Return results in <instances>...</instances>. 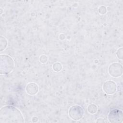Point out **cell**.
Masks as SVG:
<instances>
[{"label": "cell", "instance_id": "obj_5", "mask_svg": "<svg viewBox=\"0 0 123 123\" xmlns=\"http://www.w3.org/2000/svg\"><path fill=\"white\" fill-rule=\"evenodd\" d=\"M108 71L111 76L113 77H120L123 74V66L119 63L113 62L110 65Z\"/></svg>", "mask_w": 123, "mask_h": 123}, {"label": "cell", "instance_id": "obj_7", "mask_svg": "<svg viewBox=\"0 0 123 123\" xmlns=\"http://www.w3.org/2000/svg\"><path fill=\"white\" fill-rule=\"evenodd\" d=\"M25 90L28 94L34 95H36L38 91V86L35 83H29L26 85Z\"/></svg>", "mask_w": 123, "mask_h": 123}, {"label": "cell", "instance_id": "obj_1", "mask_svg": "<svg viewBox=\"0 0 123 123\" xmlns=\"http://www.w3.org/2000/svg\"><path fill=\"white\" fill-rule=\"evenodd\" d=\"M24 122L23 115L17 108L12 106H5L0 109V123Z\"/></svg>", "mask_w": 123, "mask_h": 123}, {"label": "cell", "instance_id": "obj_11", "mask_svg": "<svg viewBox=\"0 0 123 123\" xmlns=\"http://www.w3.org/2000/svg\"><path fill=\"white\" fill-rule=\"evenodd\" d=\"M123 47H121L120 48L118 49L117 52H116V55L117 57L120 59L122 60L123 59Z\"/></svg>", "mask_w": 123, "mask_h": 123}, {"label": "cell", "instance_id": "obj_2", "mask_svg": "<svg viewBox=\"0 0 123 123\" xmlns=\"http://www.w3.org/2000/svg\"><path fill=\"white\" fill-rule=\"evenodd\" d=\"M14 67V62L11 57L7 55H0V74L4 75L10 73Z\"/></svg>", "mask_w": 123, "mask_h": 123}, {"label": "cell", "instance_id": "obj_6", "mask_svg": "<svg viewBox=\"0 0 123 123\" xmlns=\"http://www.w3.org/2000/svg\"><path fill=\"white\" fill-rule=\"evenodd\" d=\"M117 84L112 80L106 81L103 86V91L109 95H111L116 92L117 90Z\"/></svg>", "mask_w": 123, "mask_h": 123}, {"label": "cell", "instance_id": "obj_8", "mask_svg": "<svg viewBox=\"0 0 123 123\" xmlns=\"http://www.w3.org/2000/svg\"><path fill=\"white\" fill-rule=\"evenodd\" d=\"M7 44H8L7 40L6 39V38L4 37H3L2 36H0V49L1 51L4 50L6 48Z\"/></svg>", "mask_w": 123, "mask_h": 123}, {"label": "cell", "instance_id": "obj_13", "mask_svg": "<svg viewBox=\"0 0 123 123\" xmlns=\"http://www.w3.org/2000/svg\"><path fill=\"white\" fill-rule=\"evenodd\" d=\"M48 60V57L45 55H42L39 57V61L42 63H45Z\"/></svg>", "mask_w": 123, "mask_h": 123}, {"label": "cell", "instance_id": "obj_9", "mask_svg": "<svg viewBox=\"0 0 123 123\" xmlns=\"http://www.w3.org/2000/svg\"><path fill=\"white\" fill-rule=\"evenodd\" d=\"M98 108L96 105L94 104H90L87 107V111L90 114H95L97 112Z\"/></svg>", "mask_w": 123, "mask_h": 123}, {"label": "cell", "instance_id": "obj_10", "mask_svg": "<svg viewBox=\"0 0 123 123\" xmlns=\"http://www.w3.org/2000/svg\"><path fill=\"white\" fill-rule=\"evenodd\" d=\"M52 68L53 70L56 72H60L62 69V65L60 62H56L53 64Z\"/></svg>", "mask_w": 123, "mask_h": 123}, {"label": "cell", "instance_id": "obj_3", "mask_svg": "<svg viewBox=\"0 0 123 123\" xmlns=\"http://www.w3.org/2000/svg\"><path fill=\"white\" fill-rule=\"evenodd\" d=\"M84 114V111L82 107L78 105L71 106L69 109L68 115L71 119L78 121L82 118Z\"/></svg>", "mask_w": 123, "mask_h": 123}, {"label": "cell", "instance_id": "obj_14", "mask_svg": "<svg viewBox=\"0 0 123 123\" xmlns=\"http://www.w3.org/2000/svg\"><path fill=\"white\" fill-rule=\"evenodd\" d=\"M104 122H105L104 120L103 119H102V118H98V120L97 121V123H99V122L100 123H103Z\"/></svg>", "mask_w": 123, "mask_h": 123}, {"label": "cell", "instance_id": "obj_4", "mask_svg": "<svg viewBox=\"0 0 123 123\" xmlns=\"http://www.w3.org/2000/svg\"><path fill=\"white\" fill-rule=\"evenodd\" d=\"M108 119L110 123H122L123 121V111L121 110L117 109H114L111 110L108 114Z\"/></svg>", "mask_w": 123, "mask_h": 123}, {"label": "cell", "instance_id": "obj_12", "mask_svg": "<svg viewBox=\"0 0 123 123\" xmlns=\"http://www.w3.org/2000/svg\"><path fill=\"white\" fill-rule=\"evenodd\" d=\"M98 12L101 14H104L107 12V8L104 6H100L98 9Z\"/></svg>", "mask_w": 123, "mask_h": 123}]
</instances>
